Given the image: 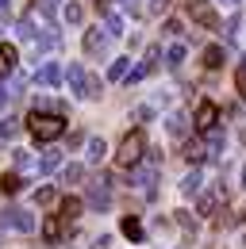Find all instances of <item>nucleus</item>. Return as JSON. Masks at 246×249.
Returning <instances> with one entry per match:
<instances>
[{"instance_id": "nucleus-1", "label": "nucleus", "mask_w": 246, "mask_h": 249, "mask_svg": "<svg viewBox=\"0 0 246 249\" xmlns=\"http://www.w3.org/2000/svg\"><path fill=\"white\" fill-rule=\"evenodd\" d=\"M27 130H31L35 142H58L62 134H65V119L54 115V111H31Z\"/></svg>"}, {"instance_id": "nucleus-2", "label": "nucleus", "mask_w": 246, "mask_h": 249, "mask_svg": "<svg viewBox=\"0 0 246 249\" xmlns=\"http://www.w3.org/2000/svg\"><path fill=\"white\" fill-rule=\"evenodd\" d=\"M143 154H146V134H143V130H131L120 142V150H116V161H120L123 169H135V165L143 161Z\"/></svg>"}, {"instance_id": "nucleus-3", "label": "nucleus", "mask_w": 246, "mask_h": 249, "mask_svg": "<svg viewBox=\"0 0 246 249\" xmlns=\"http://www.w3.org/2000/svg\"><path fill=\"white\" fill-rule=\"evenodd\" d=\"M0 226H8L16 234H31L35 230V215L20 211V207H8V211H0Z\"/></svg>"}, {"instance_id": "nucleus-4", "label": "nucleus", "mask_w": 246, "mask_h": 249, "mask_svg": "<svg viewBox=\"0 0 246 249\" xmlns=\"http://www.w3.org/2000/svg\"><path fill=\"white\" fill-rule=\"evenodd\" d=\"M81 46H85L89 58H104V54H108V31H104V27H85Z\"/></svg>"}, {"instance_id": "nucleus-5", "label": "nucleus", "mask_w": 246, "mask_h": 249, "mask_svg": "<svg viewBox=\"0 0 246 249\" xmlns=\"http://www.w3.org/2000/svg\"><path fill=\"white\" fill-rule=\"evenodd\" d=\"M108 188H112V177H108V173L92 180V184H89V207H96V211H108V203H112Z\"/></svg>"}, {"instance_id": "nucleus-6", "label": "nucleus", "mask_w": 246, "mask_h": 249, "mask_svg": "<svg viewBox=\"0 0 246 249\" xmlns=\"http://www.w3.org/2000/svg\"><path fill=\"white\" fill-rule=\"evenodd\" d=\"M188 16H192L200 27H208V31H219V16H215L212 4H204V0H192V4H188Z\"/></svg>"}, {"instance_id": "nucleus-7", "label": "nucleus", "mask_w": 246, "mask_h": 249, "mask_svg": "<svg viewBox=\"0 0 246 249\" xmlns=\"http://www.w3.org/2000/svg\"><path fill=\"white\" fill-rule=\"evenodd\" d=\"M192 123H196L200 134H208V130L219 123V107H215L212 100H200V104H196V119H192Z\"/></svg>"}, {"instance_id": "nucleus-8", "label": "nucleus", "mask_w": 246, "mask_h": 249, "mask_svg": "<svg viewBox=\"0 0 246 249\" xmlns=\"http://www.w3.org/2000/svg\"><path fill=\"white\" fill-rule=\"evenodd\" d=\"M35 85H42V89H58V85H62V69H58V62L39 65V73H35Z\"/></svg>"}, {"instance_id": "nucleus-9", "label": "nucleus", "mask_w": 246, "mask_h": 249, "mask_svg": "<svg viewBox=\"0 0 246 249\" xmlns=\"http://www.w3.org/2000/svg\"><path fill=\"white\" fill-rule=\"evenodd\" d=\"M65 81H69V89H73L77 96H85V85H89V73H85V65L73 62L69 69H65Z\"/></svg>"}, {"instance_id": "nucleus-10", "label": "nucleus", "mask_w": 246, "mask_h": 249, "mask_svg": "<svg viewBox=\"0 0 246 249\" xmlns=\"http://www.w3.org/2000/svg\"><path fill=\"white\" fill-rule=\"evenodd\" d=\"M16 62H20V50L8 46V42H0V77H12V73H16Z\"/></svg>"}, {"instance_id": "nucleus-11", "label": "nucleus", "mask_w": 246, "mask_h": 249, "mask_svg": "<svg viewBox=\"0 0 246 249\" xmlns=\"http://www.w3.org/2000/svg\"><path fill=\"white\" fill-rule=\"evenodd\" d=\"M42 238H46L50 246H62V242H65V226H62L58 218H46V222H42Z\"/></svg>"}, {"instance_id": "nucleus-12", "label": "nucleus", "mask_w": 246, "mask_h": 249, "mask_svg": "<svg viewBox=\"0 0 246 249\" xmlns=\"http://www.w3.org/2000/svg\"><path fill=\"white\" fill-rule=\"evenodd\" d=\"M204 157H208V146H204V142H196V138L184 142V161H188V165H200Z\"/></svg>"}, {"instance_id": "nucleus-13", "label": "nucleus", "mask_w": 246, "mask_h": 249, "mask_svg": "<svg viewBox=\"0 0 246 249\" xmlns=\"http://www.w3.org/2000/svg\"><path fill=\"white\" fill-rule=\"evenodd\" d=\"M200 62H204V69H219V65L227 62V54H223V46H204Z\"/></svg>"}, {"instance_id": "nucleus-14", "label": "nucleus", "mask_w": 246, "mask_h": 249, "mask_svg": "<svg viewBox=\"0 0 246 249\" xmlns=\"http://www.w3.org/2000/svg\"><path fill=\"white\" fill-rule=\"evenodd\" d=\"M165 130H169L173 138H184V134H188V119H184L181 111H173V115L165 119Z\"/></svg>"}, {"instance_id": "nucleus-15", "label": "nucleus", "mask_w": 246, "mask_h": 249, "mask_svg": "<svg viewBox=\"0 0 246 249\" xmlns=\"http://www.w3.org/2000/svg\"><path fill=\"white\" fill-rule=\"evenodd\" d=\"M120 230H123V238H131V242H143V222H139V218L135 215H127L120 222Z\"/></svg>"}, {"instance_id": "nucleus-16", "label": "nucleus", "mask_w": 246, "mask_h": 249, "mask_svg": "<svg viewBox=\"0 0 246 249\" xmlns=\"http://www.w3.org/2000/svg\"><path fill=\"white\" fill-rule=\"evenodd\" d=\"M81 207H85V203H81L77 196H65V199H62V218H65V222H73V218L81 215Z\"/></svg>"}, {"instance_id": "nucleus-17", "label": "nucleus", "mask_w": 246, "mask_h": 249, "mask_svg": "<svg viewBox=\"0 0 246 249\" xmlns=\"http://www.w3.org/2000/svg\"><path fill=\"white\" fill-rule=\"evenodd\" d=\"M62 19H65V23H73V27H77V23H81V19H85V8H81V4H77V0H69V4H65V8H62Z\"/></svg>"}, {"instance_id": "nucleus-18", "label": "nucleus", "mask_w": 246, "mask_h": 249, "mask_svg": "<svg viewBox=\"0 0 246 249\" xmlns=\"http://www.w3.org/2000/svg\"><path fill=\"white\" fill-rule=\"evenodd\" d=\"M54 169H62V150L54 146L50 154H42V161H39V173H54Z\"/></svg>"}, {"instance_id": "nucleus-19", "label": "nucleus", "mask_w": 246, "mask_h": 249, "mask_svg": "<svg viewBox=\"0 0 246 249\" xmlns=\"http://www.w3.org/2000/svg\"><path fill=\"white\" fill-rule=\"evenodd\" d=\"M131 73V58H116V62L108 65V81H123Z\"/></svg>"}, {"instance_id": "nucleus-20", "label": "nucleus", "mask_w": 246, "mask_h": 249, "mask_svg": "<svg viewBox=\"0 0 246 249\" xmlns=\"http://www.w3.org/2000/svg\"><path fill=\"white\" fill-rule=\"evenodd\" d=\"M181 62H184V42H173V46L165 50V65H169V69H181Z\"/></svg>"}, {"instance_id": "nucleus-21", "label": "nucleus", "mask_w": 246, "mask_h": 249, "mask_svg": "<svg viewBox=\"0 0 246 249\" xmlns=\"http://www.w3.org/2000/svg\"><path fill=\"white\" fill-rule=\"evenodd\" d=\"M104 154H108V146H104V138H89V161L92 165H100V161H104Z\"/></svg>"}, {"instance_id": "nucleus-22", "label": "nucleus", "mask_w": 246, "mask_h": 249, "mask_svg": "<svg viewBox=\"0 0 246 249\" xmlns=\"http://www.w3.org/2000/svg\"><path fill=\"white\" fill-rule=\"evenodd\" d=\"M20 173H4V177H0V192H4V196H16V192H20Z\"/></svg>"}, {"instance_id": "nucleus-23", "label": "nucleus", "mask_w": 246, "mask_h": 249, "mask_svg": "<svg viewBox=\"0 0 246 249\" xmlns=\"http://www.w3.org/2000/svg\"><path fill=\"white\" fill-rule=\"evenodd\" d=\"M104 31H108V38L123 35V19L116 16V12H104Z\"/></svg>"}, {"instance_id": "nucleus-24", "label": "nucleus", "mask_w": 246, "mask_h": 249, "mask_svg": "<svg viewBox=\"0 0 246 249\" xmlns=\"http://www.w3.org/2000/svg\"><path fill=\"white\" fill-rule=\"evenodd\" d=\"M54 199H58V188L54 184H46V188L35 192V203H39V207H46V203H54Z\"/></svg>"}, {"instance_id": "nucleus-25", "label": "nucleus", "mask_w": 246, "mask_h": 249, "mask_svg": "<svg viewBox=\"0 0 246 249\" xmlns=\"http://www.w3.org/2000/svg\"><path fill=\"white\" fill-rule=\"evenodd\" d=\"M181 192L184 196H196V192H200V173H188V177L181 180Z\"/></svg>"}, {"instance_id": "nucleus-26", "label": "nucleus", "mask_w": 246, "mask_h": 249, "mask_svg": "<svg viewBox=\"0 0 246 249\" xmlns=\"http://www.w3.org/2000/svg\"><path fill=\"white\" fill-rule=\"evenodd\" d=\"M62 177H65V184H77V180L85 177V165H65V173H62Z\"/></svg>"}, {"instance_id": "nucleus-27", "label": "nucleus", "mask_w": 246, "mask_h": 249, "mask_svg": "<svg viewBox=\"0 0 246 249\" xmlns=\"http://www.w3.org/2000/svg\"><path fill=\"white\" fill-rule=\"evenodd\" d=\"M177 222H181V226H184V230H188V234L196 230V218L188 215V211H177Z\"/></svg>"}, {"instance_id": "nucleus-28", "label": "nucleus", "mask_w": 246, "mask_h": 249, "mask_svg": "<svg viewBox=\"0 0 246 249\" xmlns=\"http://www.w3.org/2000/svg\"><path fill=\"white\" fill-rule=\"evenodd\" d=\"M235 89L239 96H246V65H239V73H235Z\"/></svg>"}, {"instance_id": "nucleus-29", "label": "nucleus", "mask_w": 246, "mask_h": 249, "mask_svg": "<svg viewBox=\"0 0 246 249\" xmlns=\"http://www.w3.org/2000/svg\"><path fill=\"white\" fill-rule=\"evenodd\" d=\"M165 8H169V0H150V8H146V12H150V16H162Z\"/></svg>"}, {"instance_id": "nucleus-30", "label": "nucleus", "mask_w": 246, "mask_h": 249, "mask_svg": "<svg viewBox=\"0 0 246 249\" xmlns=\"http://www.w3.org/2000/svg\"><path fill=\"white\" fill-rule=\"evenodd\" d=\"M165 35H181V19H165Z\"/></svg>"}, {"instance_id": "nucleus-31", "label": "nucleus", "mask_w": 246, "mask_h": 249, "mask_svg": "<svg viewBox=\"0 0 246 249\" xmlns=\"http://www.w3.org/2000/svg\"><path fill=\"white\" fill-rule=\"evenodd\" d=\"M8 107V89H0V111Z\"/></svg>"}, {"instance_id": "nucleus-32", "label": "nucleus", "mask_w": 246, "mask_h": 249, "mask_svg": "<svg viewBox=\"0 0 246 249\" xmlns=\"http://www.w3.org/2000/svg\"><path fill=\"white\" fill-rule=\"evenodd\" d=\"M108 4H112V0H96V8H100V12H108Z\"/></svg>"}, {"instance_id": "nucleus-33", "label": "nucleus", "mask_w": 246, "mask_h": 249, "mask_svg": "<svg viewBox=\"0 0 246 249\" xmlns=\"http://www.w3.org/2000/svg\"><path fill=\"white\" fill-rule=\"evenodd\" d=\"M243 188H246V165H243Z\"/></svg>"}, {"instance_id": "nucleus-34", "label": "nucleus", "mask_w": 246, "mask_h": 249, "mask_svg": "<svg viewBox=\"0 0 246 249\" xmlns=\"http://www.w3.org/2000/svg\"><path fill=\"white\" fill-rule=\"evenodd\" d=\"M223 4H239V0H223Z\"/></svg>"}]
</instances>
